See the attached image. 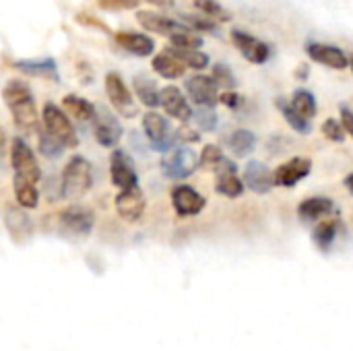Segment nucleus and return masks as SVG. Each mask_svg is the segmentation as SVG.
Segmentation results:
<instances>
[{
    "label": "nucleus",
    "mask_w": 353,
    "mask_h": 351,
    "mask_svg": "<svg viewBox=\"0 0 353 351\" xmlns=\"http://www.w3.org/2000/svg\"><path fill=\"white\" fill-rule=\"evenodd\" d=\"M153 70L159 74V77H163V79H180L184 72H186V64L168 48V50H163V52H159L155 58H153Z\"/></svg>",
    "instance_id": "4be33fe9"
},
{
    "label": "nucleus",
    "mask_w": 353,
    "mask_h": 351,
    "mask_svg": "<svg viewBox=\"0 0 353 351\" xmlns=\"http://www.w3.org/2000/svg\"><path fill=\"white\" fill-rule=\"evenodd\" d=\"M122 124L116 120V116L99 106L97 108V118H95V139L101 147H116L118 141L122 139Z\"/></svg>",
    "instance_id": "ddd939ff"
},
{
    "label": "nucleus",
    "mask_w": 353,
    "mask_h": 351,
    "mask_svg": "<svg viewBox=\"0 0 353 351\" xmlns=\"http://www.w3.org/2000/svg\"><path fill=\"white\" fill-rule=\"evenodd\" d=\"M93 184V170L91 163L81 157L74 155L68 159L64 172H62V188H64V197H81L85 194Z\"/></svg>",
    "instance_id": "7ed1b4c3"
},
{
    "label": "nucleus",
    "mask_w": 353,
    "mask_h": 351,
    "mask_svg": "<svg viewBox=\"0 0 353 351\" xmlns=\"http://www.w3.org/2000/svg\"><path fill=\"white\" fill-rule=\"evenodd\" d=\"M110 174H112L114 186H118L120 190H128V188H134L139 184V176H137L134 163H132L130 155L124 149L112 151V157H110Z\"/></svg>",
    "instance_id": "6e6552de"
},
{
    "label": "nucleus",
    "mask_w": 353,
    "mask_h": 351,
    "mask_svg": "<svg viewBox=\"0 0 353 351\" xmlns=\"http://www.w3.org/2000/svg\"><path fill=\"white\" fill-rule=\"evenodd\" d=\"M116 211L124 221H139L145 211V197L139 186L120 190L116 197Z\"/></svg>",
    "instance_id": "f3484780"
},
{
    "label": "nucleus",
    "mask_w": 353,
    "mask_h": 351,
    "mask_svg": "<svg viewBox=\"0 0 353 351\" xmlns=\"http://www.w3.org/2000/svg\"><path fill=\"white\" fill-rule=\"evenodd\" d=\"M132 87H134V93H137V97L141 99L143 106H147V108L161 106V91L157 89L155 81H151L149 77H145V74L134 77Z\"/></svg>",
    "instance_id": "393cba45"
},
{
    "label": "nucleus",
    "mask_w": 353,
    "mask_h": 351,
    "mask_svg": "<svg viewBox=\"0 0 353 351\" xmlns=\"http://www.w3.org/2000/svg\"><path fill=\"white\" fill-rule=\"evenodd\" d=\"M350 66H352V70H353V56L350 58Z\"/></svg>",
    "instance_id": "8fccbe9b"
},
{
    "label": "nucleus",
    "mask_w": 353,
    "mask_h": 351,
    "mask_svg": "<svg viewBox=\"0 0 353 351\" xmlns=\"http://www.w3.org/2000/svg\"><path fill=\"white\" fill-rule=\"evenodd\" d=\"M337 232H339V221L337 219H329V221H323V223L316 225L312 240H314V244L321 250H329L333 246L335 238H337Z\"/></svg>",
    "instance_id": "c756f323"
},
{
    "label": "nucleus",
    "mask_w": 353,
    "mask_h": 351,
    "mask_svg": "<svg viewBox=\"0 0 353 351\" xmlns=\"http://www.w3.org/2000/svg\"><path fill=\"white\" fill-rule=\"evenodd\" d=\"M17 70L25 72V74H31V77H39V79H50L54 83L60 81V72H58V66H56V60L54 58H25V60H17L12 64Z\"/></svg>",
    "instance_id": "aec40b11"
},
{
    "label": "nucleus",
    "mask_w": 353,
    "mask_h": 351,
    "mask_svg": "<svg viewBox=\"0 0 353 351\" xmlns=\"http://www.w3.org/2000/svg\"><path fill=\"white\" fill-rule=\"evenodd\" d=\"M323 134L329 139V141H335V143H341L345 139V128L339 120L335 118H329L323 122Z\"/></svg>",
    "instance_id": "a19ab883"
},
{
    "label": "nucleus",
    "mask_w": 353,
    "mask_h": 351,
    "mask_svg": "<svg viewBox=\"0 0 353 351\" xmlns=\"http://www.w3.org/2000/svg\"><path fill=\"white\" fill-rule=\"evenodd\" d=\"M178 139L188 141V143H194V141H199V139H201V134H199V132H194V130H190V128H180V130H178Z\"/></svg>",
    "instance_id": "a18cd8bd"
},
{
    "label": "nucleus",
    "mask_w": 353,
    "mask_h": 351,
    "mask_svg": "<svg viewBox=\"0 0 353 351\" xmlns=\"http://www.w3.org/2000/svg\"><path fill=\"white\" fill-rule=\"evenodd\" d=\"M182 21L188 23V29H190V31L219 33L217 23H213V21H209V19H203V17H199V14H182Z\"/></svg>",
    "instance_id": "58836bf2"
},
{
    "label": "nucleus",
    "mask_w": 353,
    "mask_h": 351,
    "mask_svg": "<svg viewBox=\"0 0 353 351\" xmlns=\"http://www.w3.org/2000/svg\"><path fill=\"white\" fill-rule=\"evenodd\" d=\"M62 103H64L66 112H68L72 118L81 120V122H91V120L97 118V108H95L91 101H87V99H83V97H79V95H66V97L62 99Z\"/></svg>",
    "instance_id": "a878e982"
},
{
    "label": "nucleus",
    "mask_w": 353,
    "mask_h": 351,
    "mask_svg": "<svg viewBox=\"0 0 353 351\" xmlns=\"http://www.w3.org/2000/svg\"><path fill=\"white\" fill-rule=\"evenodd\" d=\"M201 166V159L196 157V153L190 147H180L176 151H172L170 155H165L161 159V168L163 174L174 178V180H184L190 174H194V170Z\"/></svg>",
    "instance_id": "423d86ee"
},
{
    "label": "nucleus",
    "mask_w": 353,
    "mask_h": 351,
    "mask_svg": "<svg viewBox=\"0 0 353 351\" xmlns=\"http://www.w3.org/2000/svg\"><path fill=\"white\" fill-rule=\"evenodd\" d=\"M217 192L228 199H238L244 192V182L238 178V172L217 174Z\"/></svg>",
    "instance_id": "c85d7f7f"
},
{
    "label": "nucleus",
    "mask_w": 353,
    "mask_h": 351,
    "mask_svg": "<svg viewBox=\"0 0 353 351\" xmlns=\"http://www.w3.org/2000/svg\"><path fill=\"white\" fill-rule=\"evenodd\" d=\"M228 145H230V149L234 151L236 157H246L256 149V134L252 130L240 128L230 137Z\"/></svg>",
    "instance_id": "cd10ccee"
},
{
    "label": "nucleus",
    "mask_w": 353,
    "mask_h": 351,
    "mask_svg": "<svg viewBox=\"0 0 353 351\" xmlns=\"http://www.w3.org/2000/svg\"><path fill=\"white\" fill-rule=\"evenodd\" d=\"M62 149H64V145H62L60 141H56L50 132L39 130V151H41L46 157L58 159V157L62 155Z\"/></svg>",
    "instance_id": "c9c22d12"
},
{
    "label": "nucleus",
    "mask_w": 353,
    "mask_h": 351,
    "mask_svg": "<svg viewBox=\"0 0 353 351\" xmlns=\"http://www.w3.org/2000/svg\"><path fill=\"white\" fill-rule=\"evenodd\" d=\"M2 97H4V103L10 110L14 124L19 128L27 130V132H33L39 128L35 99H33V93L25 81H17V79L8 81L2 89Z\"/></svg>",
    "instance_id": "f257e3e1"
},
{
    "label": "nucleus",
    "mask_w": 353,
    "mask_h": 351,
    "mask_svg": "<svg viewBox=\"0 0 353 351\" xmlns=\"http://www.w3.org/2000/svg\"><path fill=\"white\" fill-rule=\"evenodd\" d=\"M201 168L203 170H211V172H217L221 168V163L228 159L221 149L217 145H205V149L201 151Z\"/></svg>",
    "instance_id": "72a5a7b5"
},
{
    "label": "nucleus",
    "mask_w": 353,
    "mask_h": 351,
    "mask_svg": "<svg viewBox=\"0 0 353 351\" xmlns=\"http://www.w3.org/2000/svg\"><path fill=\"white\" fill-rule=\"evenodd\" d=\"M232 41H234V46L238 48V52H240L248 62H252V64H265V62L269 60V56H271V48H269L263 39L254 37L252 33L234 29V31H232Z\"/></svg>",
    "instance_id": "1a4fd4ad"
},
{
    "label": "nucleus",
    "mask_w": 353,
    "mask_h": 351,
    "mask_svg": "<svg viewBox=\"0 0 353 351\" xmlns=\"http://www.w3.org/2000/svg\"><path fill=\"white\" fill-rule=\"evenodd\" d=\"M172 205H174V211L180 217H192V215H199L205 209L207 201H205L203 194H199L188 184H178V186L172 188Z\"/></svg>",
    "instance_id": "9b49d317"
},
{
    "label": "nucleus",
    "mask_w": 353,
    "mask_h": 351,
    "mask_svg": "<svg viewBox=\"0 0 353 351\" xmlns=\"http://www.w3.org/2000/svg\"><path fill=\"white\" fill-rule=\"evenodd\" d=\"M93 223H95L93 211H89L87 207L74 205L60 213V230L72 236H89Z\"/></svg>",
    "instance_id": "f8f14e48"
},
{
    "label": "nucleus",
    "mask_w": 353,
    "mask_h": 351,
    "mask_svg": "<svg viewBox=\"0 0 353 351\" xmlns=\"http://www.w3.org/2000/svg\"><path fill=\"white\" fill-rule=\"evenodd\" d=\"M335 211V205L331 199L327 197H312V199H306L300 207H298V213L302 217V221H319L327 215H331Z\"/></svg>",
    "instance_id": "5701e85b"
},
{
    "label": "nucleus",
    "mask_w": 353,
    "mask_h": 351,
    "mask_svg": "<svg viewBox=\"0 0 353 351\" xmlns=\"http://www.w3.org/2000/svg\"><path fill=\"white\" fill-rule=\"evenodd\" d=\"M4 223H6V228H8V232L12 234L14 240L29 238L31 232H33L31 219L27 217V213L19 211L17 207H6L4 209Z\"/></svg>",
    "instance_id": "b1692460"
},
{
    "label": "nucleus",
    "mask_w": 353,
    "mask_h": 351,
    "mask_svg": "<svg viewBox=\"0 0 353 351\" xmlns=\"http://www.w3.org/2000/svg\"><path fill=\"white\" fill-rule=\"evenodd\" d=\"M194 120H196L199 128H203L207 132L217 128V114H215L213 108H199L196 114H194Z\"/></svg>",
    "instance_id": "ea45409f"
},
{
    "label": "nucleus",
    "mask_w": 353,
    "mask_h": 351,
    "mask_svg": "<svg viewBox=\"0 0 353 351\" xmlns=\"http://www.w3.org/2000/svg\"><path fill=\"white\" fill-rule=\"evenodd\" d=\"M345 186H347V190L353 194V174H350V176L345 178Z\"/></svg>",
    "instance_id": "09e8293b"
},
{
    "label": "nucleus",
    "mask_w": 353,
    "mask_h": 351,
    "mask_svg": "<svg viewBox=\"0 0 353 351\" xmlns=\"http://www.w3.org/2000/svg\"><path fill=\"white\" fill-rule=\"evenodd\" d=\"M192 4H194V8L201 10L203 14L215 19V23H217V21H219V23L232 21V12H230L221 2H217V0H192Z\"/></svg>",
    "instance_id": "2f4dec72"
},
{
    "label": "nucleus",
    "mask_w": 353,
    "mask_h": 351,
    "mask_svg": "<svg viewBox=\"0 0 353 351\" xmlns=\"http://www.w3.org/2000/svg\"><path fill=\"white\" fill-rule=\"evenodd\" d=\"M188 68H194V70H205L209 66V56L205 52H199V50H180V48H170Z\"/></svg>",
    "instance_id": "473e14b6"
},
{
    "label": "nucleus",
    "mask_w": 353,
    "mask_h": 351,
    "mask_svg": "<svg viewBox=\"0 0 353 351\" xmlns=\"http://www.w3.org/2000/svg\"><path fill=\"white\" fill-rule=\"evenodd\" d=\"M143 130L151 141V147L159 153H165L178 141V130H172L170 122L157 112H147L143 116Z\"/></svg>",
    "instance_id": "39448f33"
},
{
    "label": "nucleus",
    "mask_w": 353,
    "mask_h": 351,
    "mask_svg": "<svg viewBox=\"0 0 353 351\" xmlns=\"http://www.w3.org/2000/svg\"><path fill=\"white\" fill-rule=\"evenodd\" d=\"M141 0H99V6L105 10H130L137 8Z\"/></svg>",
    "instance_id": "79ce46f5"
},
{
    "label": "nucleus",
    "mask_w": 353,
    "mask_h": 351,
    "mask_svg": "<svg viewBox=\"0 0 353 351\" xmlns=\"http://www.w3.org/2000/svg\"><path fill=\"white\" fill-rule=\"evenodd\" d=\"M105 93L110 103L114 106V110L124 116V118H132L137 114V106L132 101V93L126 87L124 79L118 72H108L105 74Z\"/></svg>",
    "instance_id": "0eeeda50"
},
{
    "label": "nucleus",
    "mask_w": 353,
    "mask_h": 351,
    "mask_svg": "<svg viewBox=\"0 0 353 351\" xmlns=\"http://www.w3.org/2000/svg\"><path fill=\"white\" fill-rule=\"evenodd\" d=\"M137 21L141 23V27H145L147 31H153V33H159V35H176L180 31H186L188 27L172 21L170 17L165 14H157V12H151V10H139L137 12Z\"/></svg>",
    "instance_id": "6ab92c4d"
},
{
    "label": "nucleus",
    "mask_w": 353,
    "mask_h": 351,
    "mask_svg": "<svg viewBox=\"0 0 353 351\" xmlns=\"http://www.w3.org/2000/svg\"><path fill=\"white\" fill-rule=\"evenodd\" d=\"M186 93L199 108H215V103L221 97L217 93V83L213 81V77L199 72L186 81Z\"/></svg>",
    "instance_id": "9d476101"
},
{
    "label": "nucleus",
    "mask_w": 353,
    "mask_h": 351,
    "mask_svg": "<svg viewBox=\"0 0 353 351\" xmlns=\"http://www.w3.org/2000/svg\"><path fill=\"white\" fill-rule=\"evenodd\" d=\"M292 106L306 118L310 120L312 116H316L319 106H316V97L308 91V89H296L292 95Z\"/></svg>",
    "instance_id": "7c9ffc66"
},
{
    "label": "nucleus",
    "mask_w": 353,
    "mask_h": 351,
    "mask_svg": "<svg viewBox=\"0 0 353 351\" xmlns=\"http://www.w3.org/2000/svg\"><path fill=\"white\" fill-rule=\"evenodd\" d=\"M310 170H312V161L308 157H294L275 170V186L292 188L300 180H304L310 174Z\"/></svg>",
    "instance_id": "2eb2a0df"
},
{
    "label": "nucleus",
    "mask_w": 353,
    "mask_h": 351,
    "mask_svg": "<svg viewBox=\"0 0 353 351\" xmlns=\"http://www.w3.org/2000/svg\"><path fill=\"white\" fill-rule=\"evenodd\" d=\"M116 43L120 48H124L126 52L134 54V56H151L155 52V41L149 35L143 33H134V31H120L116 33Z\"/></svg>",
    "instance_id": "412c9836"
},
{
    "label": "nucleus",
    "mask_w": 353,
    "mask_h": 351,
    "mask_svg": "<svg viewBox=\"0 0 353 351\" xmlns=\"http://www.w3.org/2000/svg\"><path fill=\"white\" fill-rule=\"evenodd\" d=\"M296 77H298V79H306V77H308V66H306V64L300 66V68L296 70Z\"/></svg>",
    "instance_id": "de8ad7c7"
},
{
    "label": "nucleus",
    "mask_w": 353,
    "mask_h": 351,
    "mask_svg": "<svg viewBox=\"0 0 353 351\" xmlns=\"http://www.w3.org/2000/svg\"><path fill=\"white\" fill-rule=\"evenodd\" d=\"M213 81L217 83V87H225L228 91H234L236 85H238L232 68H228L225 64H215L213 66Z\"/></svg>",
    "instance_id": "4c0bfd02"
},
{
    "label": "nucleus",
    "mask_w": 353,
    "mask_h": 351,
    "mask_svg": "<svg viewBox=\"0 0 353 351\" xmlns=\"http://www.w3.org/2000/svg\"><path fill=\"white\" fill-rule=\"evenodd\" d=\"M306 54L310 56V60H314V62H319L323 66L335 68V70H343L350 64V58H347V54L341 48L329 46V43H321V41L306 43Z\"/></svg>",
    "instance_id": "4468645a"
},
{
    "label": "nucleus",
    "mask_w": 353,
    "mask_h": 351,
    "mask_svg": "<svg viewBox=\"0 0 353 351\" xmlns=\"http://www.w3.org/2000/svg\"><path fill=\"white\" fill-rule=\"evenodd\" d=\"M170 41H172V48H180V50H199L203 46V39L199 35L190 33V29L172 35Z\"/></svg>",
    "instance_id": "e433bc0d"
},
{
    "label": "nucleus",
    "mask_w": 353,
    "mask_h": 351,
    "mask_svg": "<svg viewBox=\"0 0 353 351\" xmlns=\"http://www.w3.org/2000/svg\"><path fill=\"white\" fill-rule=\"evenodd\" d=\"M161 108L165 110V114H170L172 118H176V120H180V122H188V120L194 116V112H192V108L188 106L186 97H184L182 91H180L178 87H174V85H170V87H165V89L161 91Z\"/></svg>",
    "instance_id": "a211bd4d"
},
{
    "label": "nucleus",
    "mask_w": 353,
    "mask_h": 351,
    "mask_svg": "<svg viewBox=\"0 0 353 351\" xmlns=\"http://www.w3.org/2000/svg\"><path fill=\"white\" fill-rule=\"evenodd\" d=\"M147 2L153 6H159V8H174V4H176V0H147Z\"/></svg>",
    "instance_id": "49530a36"
},
{
    "label": "nucleus",
    "mask_w": 353,
    "mask_h": 351,
    "mask_svg": "<svg viewBox=\"0 0 353 351\" xmlns=\"http://www.w3.org/2000/svg\"><path fill=\"white\" fill-rule=\"evenodd\" d=\"M219 101H221L223 106L232 108V110H236V108H240V106H242V97H240L236 91H225V93H221Z\"/></svg>",
    "instance_id": "37998d69"
},
{
    "label": "nucleus",
    "mask_w": 353,
    "mask_h": 351,
    "mask_svg": "<svg viewBox=\"0 0 353 351\" xmlns=\"http://www.w3.org/2000/svg\"><path fill=\"white\" fill-rule=\"evenodd\" d=\"M10 161L14 170V184H31L35 186L41 178L39 163L31 151V147L23 139H14L10 145Z\"/></svg>",
    "instance_id": "f03ea898"
},
{
    "label": "nucleus",
    "mask_w": 353,
    "mask_h": 351,
    "mask_svg": "<svg viewBox=\"0 0 353 351\" xmlns=\"http://www.w3.org/2000/svg\"><path fill=\"white\" fill-rule=\"evenodd\" d=\"M275 106H277V110L283 114V118L288 120V124H290L298 134H308V132L312 130L310 120H306V118L292 106V101H288V99H283V97H277V99H275Z\"/></svg>",
    "instance_id": "bb28decb"
},
{
    "label": "nucleus",
    "mask_w": 353,
    "mask_h": 351,
    "mask_svg": "<svg viewBox=\"0 0 353 351\" xmlns=\"http://www.w3.org/2000/svg\"><path fill=\"white\" fill-rule=\"evenodd\" d=\"M341 124H343L345 132L353 137V110H350L347 106H341Z\"/></svg>",
    "instance_id": "c03bdc74"
},
{
    "label": "nucleus",
    "mask_w": 353,
    "mask_h": 351,
    "mask_svg": "<svg viewBox=\"0 0 353 351\" xmlns=\"http://www.w3.org/2000/svg\"><path fill=\"white\" fill-rule=\"evenodd\" d=\"M14 194H17V203L23 209H35L39 203V192L31 184H14Z\"/></svg>",
    "instance_id": "f704fd0d"
},
{
    "label": "nucleus",
    "mask_w": 353,
    "mask_h": 351,
    "mask_svg": "<svg viewBox=\"0 0 353 351\" xmlns=\"http://www.w3.org/2000/svg\"><path fill=\"white\" fill-rule=\"evenodd\" d=\"M244 184L256 194H267L275 186V172H271L263 161H248L244 168Z\"/></svg>",
    "instance_id": "dca6fc26"
},
{
    "label": "nucleus",
    "mask_w": 353,
    "mask_h": 351,
    "mask_svg": "<svg viewBox=\"0 0 353 351\" xmlns=\"http://www.w3.org/2000/svg\"><path fill=\"white\" fill-rule=\"evenodd\" d=\"M41 120H43V128L46 132H50L56 141H60L64 147H77L79 145V137L77 130L72 126V122L66 118V114L52 101H48L41 110Z\"/></svg>",
    "instance_id": "20e7f679"
}]
</instances>
